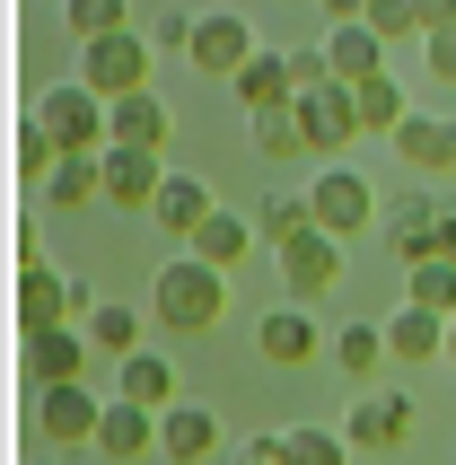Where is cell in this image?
<instances>
[{"instance_id":"obj_1","label":"cell","mask_w":456,"mask_h":465,"mask_svg":"<svg viewBox=\"0 0 456 465\" xmlns=\"http://www.w3.org/2000/svg\"><path fill=\"white\" fill-rule=\"evenodd\" d=\"M150 308L158 325H176V334H211L228 308V272L203 255H176V263H158V282H150Z\"/></svg>"},{"instance_id":"obj_2","label":"cell","mask_w":456,"mask_h":465,"mask_svg":"<svg viewBox=\"0 0 456 465\" xmlns=\"http://www.w3.org/2000/svg\"><path fill=\"white\" fill-rule=\"evenodd\" d=\"M35 124L62 141V158H105V150H114V105H105L97 88H79V79L35 97Z\"/></svg>"},{"instance_id":"obj_3","label":"cell","mask_w":456,"mask_h":465,"mask_svg":"<svg viewBox=\"0 0 456 465\" xmlns=\"http://www.w3.org/2000/svg\"><path fill=\"white\" fill-rule=\"evenodd\" d=\"M79 88H97L105 105H124V97H141L150 88V45L141 35H97V45H79Z\"/></svg>"},{"instance_id":"obj_4","label":"cell","mask_w":456,"mask_h":465,"mask_svg":"<svg viewBox=\"0 0 456 465\" xmlns=\"http://www.w3.org/2000/svg\"><path fill=\"white\" fill-rule=\"evenodd\" d=\"M35 430H45L53 457H71V448H97L105 404L88 395V378H79V387H45V395H35Z\"/></svg>"},{"instance_id":"obj_5","label":"cell","mask_w":456,"mask_h":465,"mask_svg":"<svg viewBox=\"0 0 456 465\" xmlns=\"http://www.w3.org/2000/svg\"><path fill=\"white\" fill-rule=\"evenodd\" d=\"M254 53H263V45H254V26L237 18V9H203V18H193V45H184V62H193L203 79H237Z\"/></svg>"},{"instance_id":"obj_6","label":"cell","mask_w":456,"mask_h":465,"mask_svg":"<svg viewBox=\"0 0 456 465\" xmlns=\"http://www.w3.org/2000/svg\"><path fill=\"white\" fill-rule=\"evenodd\" d=\"M307 211H316V229H325V237H360L369 220H378V193H369L360 167H325V176L307 184Z\"/></svg>"},{"instance_id":"obj_7","label":"cell","mask_w":456,"mask_h":465,"mask_svg":"<svg viewBox=\"0 0 456 465\" xmlns=\"http://www.w3.org/2000/svg\"><path fill=\"white\" fill-rule=\"evenodd\" d=\"M79 316V282H62L53 263H18V334H62Z\"/></svg>"},{"instance_id":"obj_8","label":"cell","mask_w":456,"mask_h":465,"mask_svg":"<svg viewBox=\"0 0 456 465\" xmlns=\"http://www.w3.org/2000/svg\"><path fill=\"white\" fill-rule=\"evenodd\" d=\"M281 290L290 299H325V290H342V237H325V229H307V237H290L281 246Z\"/></svg>"},{"instance_id":"obj_9","label":"cell","mask_w":456,"mask_h":465,"mask_svg":"<svg viewBox=\"0 0 456 465\" xmlns=\"http://www.w3.org/2000/svg\"><path fill=\"white\" fill-rule=\"evenodd\" d=\"M342 440H352V448H386V457H395V448L412 440V395L404 387H369L352 404V421H342Z\"/></svg>"},{"instance_id":"obj_10","label":"cell","mask_w":456,"mask_h":465,"mask_svg":"<svg viewBox=\"0 0 456 465\" xmlns=\"http://www.w3.org/2000/svg\"><path fill=\"white\" fill-rule=\"evenodd\" d=\"M299 132H307V150H316V158H333L342 141H360L352 88H342V79H333V88H307V97H299Z\"/></svg>"},{"instance_id":"obj_11","label":"cell","mask_w":456,"mask_h":465,"mask_svg":"<svg viewBox=\"0 0 456 465\" xmlns=\"http://www.w3.org/2000/svg\"><path fill=\"white\" fill-rule=\"evenodd\" d=\"M439 220H448V211H439L431 193H404V203L386 211V255L404 263V272L412 263H439Z\"/></svg>"},{"instance_id":"obj_12","label":"cell","mask_w":456,"mask_h":465,"mask_svg":"<svg viewBox=\"0 0 456 465\" xmlns=\"http://www.w3.org/2000/svg\"><path fill=\"white\" fill-rule=\"evenodd\" d=\"M211 211H220V203H211V184H203V176H184V167H167V184H158V203H150V220H158V229L193 246Z\"/></svg>"},{"instance_id":"obj_13","label":"cell","mask_w":456,"mask_h":465,"mask_svg":"<svg viewBox=\"0 0 456 465\" xmlns=\"http://www.w3.org/2000/svg\"><path fill=\"white\" fill-rule=\"evenodd\" d=\"M228 88H237V105H246V114H290V105H299L290 53H254V62H246L237 79H228Z\"/></svg>"},{"instance_id":"obj_14","label":"cell","mask_w":456,"mask_h":465,"mask_svg":"<svg viewBox=\"0 0 456 465\" xmlns=\"http://www.w3.org/2000/svg\"><path fill=\"white\" fill-rule=\"evenodd\" d=\"M386 351H395V369H421V361H448V316H431V308H395L386 316Z\"/></svg>"},{"instance_id":"obj_15","label":"cell","mask_w":456,"mask_h":465,"mask_svg":"<svg viewBox=\"0 0 456 465\" xmlns=\"http://www.w3.org/2000/svg\"><path fill=\"white\" fill-rule=\"evenodd\" d=\"M158 184H167L158 150H105V203H114V211H150Z\"/></svg>"},{"instance_id":"obj_16","label":"cell","mask_w":456,"mask_h":465,"mask_svg":"<svg viewBox=\"0 0 456 465\" xmlns=\"http://www.w3.org/2000/svg\"><path fill=\"white\" fill-rule=\"evenodd\" d=\"M254 361H273V369L316 361V316H307V308H273L263 325H254Z\"/></svg>"},{"instance_id":"obj_17","label":"cell","mask_w":456,"mask_h":465,"mask_svg":"<svg viewBox=\"0 0 456 465\" xmlns=\"http://www.w3.org/2000/svg\"><path fill=\"white\" fill-rule=\"evenodd\" d=\"M325 62L342 88H369V79H386V35H369V26H325Z\"/></svg>"},{"instance_id":"obj_18","label":"cell","mask_w":456,"mask_h":465,"mask_svg":"<svg viewBox=\"0 0 456 465\" xmlns=\"http://www.w3.org/2000/svg\"><path fill=\"white\" fill-rule=\"evenodd\" d=\"M114 404H141V413H176V369L158 361V351H132L114 369Z\"/></svg>"},{"instance_id":"obj_19","label":"cell","mask_w":456,"mask_h":465,"mask_svg":"<svg viewBox=\"0 0 456 465\" xmlns=\"http://www.w3.org/2000/svg\"><path fill=\"white\" fill-rule=\"evenodd\" d=\"M211 448H220V421H211L203 404H176V413H158V457H176V465H203Z\"/></svg>"},{"instance_id":"obj_20","label":"cell","mask_w":456,"mask_h":465,"mask_svg":"<svg viewBox=\"0 0 456 465\" xmlns=\"http://www.w3.org/2000/svg\"><path fill=\"white\" fill-rule=\"evenodd\" d=\"M167 124H176V114H167V97H158V88H141V97L114 105V150H167Z\"/></svg>"},{"instance_id":"obj_21","label":"cell","mask_w":456,"mask_h":465,"mask_svg":"<svg viewBox=\"0 0 456 465\" xmlns=\"http://www.w3.org/2000/svg\"><path fill=\"white\" fill-rule=\"evenodd\" d=\"M79 361H88V342H79L71 325L26 342V378H35V395H45V387H79Z\"/></svg>"},{"instance_id":"obj_22","label":"cell","mask_w":456,"mask_h":465,"mask_svg":"<svg viewBox=\"0 0 456 465\" xmlns=\"http://www.w3.org/2000/svg\"><path fill=\"white\" fill-rule=\"evenodd\" d=\"M97 448H105V457H150V448H158V413H141V404H105Z\"/></svg>"},{"instance_id":"obj_23","label":"cell","mask_w":456,"mask_h":465,"mask_svg":"<svg viewBox=\"0 0 456 465\" xmlns=\"http://www.w3.org/2000/svg\"><path fill=\"white\" fill-rule=\"evenodd\" d=\"M246 246H254V220H237V211H211V220H203V237H193L184 255H203V263H220V272H228V263L246 255Z\"/></svg>"},{"instance_id":"obj_24","label":"cell","mask_w":456,"mask_h":465,"mask_svg":"<svg viewBox=\"0 0 456 465\" xmlns=\"http://www.w3.org/2000/svg\"><path fill=\"white\" fill-rule=\"evenodd\" d=\"M352 105H360V132H386V141L412 124V114H404V88H395V71L369 79V88H352Z\"/></svg>"},{"instance_id":"obj_25","label":"cell","mask_w":456,"mask_h":465,"mask_svg":"<svg viewBox=\"0 0 456 465\" xmlns=\"http://www.w3.org/2000/svg\"><path fill=\"white\" fill-rule=\"evenodd\" d=\"M97 193H105V158H62L53 184H45L53 211H79V203H97Z\"/></svg>"},{"instance_id":"obj_26","label":"cell","mask_w":456,"mask_h":465,"mask_svg":"<svg viewBox=\"0 0 456 465\" xmlns=\"http://www.w3.org/2000/svg\"><path fill=\"white\" fill-rule=\"evenodd\" d=\"M333 369L342 378H378L386 369V325H342L333 334Z\"/></svg>"},{"instance_id":"obj_27","label":"cell","mask_w":456,"mask_h":465,"mask_svg":"<svg viewBox=\"0 0 456 465\" xmlns=\"http://www.w3.org/2000/svg\"><path fill=\"white\" fill-rule=\"evenodd\" d=\"M448 132H456V124H431V114H412V124L395 132V158H404V167H421V176H439V167H448Z\"/></svg>"},{"instance_id":"obj_28","label":"cell","mask_w":456,"mask_h":465,"mask_svg":"<svg viewBox=\"0 0 456 465\" xmlns=\"http://www.w3.org/2000/svg\"><path fill=\"white\" fill-rule=\"evenodd\" d=\"M316 229V211H307V193H263V211H254V237H273V246H290V237Z\"/></svg>"},{"instance_id":"obj_29","label":"cell","mask_w":456,"mask_h":465,"mask_svg":"<svg viewBox=\"0 0 456 465\" xmlns=\"http://www.w3.org/2000/svg\"><path fill=\"white\" fill-rule=\"evenodd\" d=\"M281 465H352V448L325 421H299V430H281Z\"/></svg>"},{"instance_id":"obj_30","label":"cell","mask_w":456,"mask_h":465,"mask_svg":"<svg viewBox=\"0 0 456 465\" xmlns=\"http://www.w3.org/2000/svg\"><path fill=\"white\" fill-rule=\"evenodd\" d=\"M404 299L412 308H431V316H456V263L439 255V263H412L404 272Z\"/></svg>"},{"instance_id":"obj_31","label":"cell","mask_w":456,"mask_h":465,"mask_svg":"<svg viewBox=\"0 0 456 465\" xmlns=\"http://www.w3.org/2000/svg\"><path fill=\"white\" fill-rule=\"evenodd\" d=\"M88 342H97V351H114V361H132V351H141V316L105 299V308H88Z\"/></svg>"},{"instance_id":"obj_32","label":"cell","mask_w":456,"mask_h":465,"mask_svg":"<svg viewBox=\"0 0 456 465\" xmlns=\"http://www.w3.org/2000/svg\"><path fill=\"white\" fill-rule=\"evenodd\" d=\"M53 167H62V141L26 114V124H18V176H26V184H53Z\"/></svg>"},{"instance_id":"obj_33","label":"cell","mask_w":456,"mask_h":465,"mask_svg":"<svg viewBox=\"0 0 456 465\" xmlns=\"http://www.w3.org/2000/svg\"><path fill=\"white\" fill-rule=\"evenodd\" d=\"M62 18H71V35L79 45H97V35H124V0H62Z\"/></svg>"},{"instance_id":"obj_34","label":"cell","mask_w":456,"mask_h":465,"mask_svg":"<svg viewBox=\"0 0 456 465\" xmlns=\"http://www.w3.org/2000/svg\"><path fill=\"white\" fill-rule=\"evenodd\" d=\"M254 150H263V158H299V150H307L299 105H290V114H254Z\"/></svg>"},{"instance_id":"obj_35","label":"cell","mask_w":456,"mask_h":465,"mask_svg":"<svg viewBox=\"0 0 456 465\" xmlns=\"http://www.w3.org/2000/svg\"><path fill=\"white\" fill-rule=\"evenodd\" d=\"M369 35H386V45H395V35H421V9H412V0H369Z\"/></svg>"},{"instance_id":"obj_36","label":"cell","mask_w":456,"mask_h":465,"mask_svg":"<svg viewBox=\"0 0 456 465\" xmlns=\"http://www.w3.org/2000/svg\"><path fill=\"white\" fill-rule=\"evenodd\" d=\"M431 71L456 88V26H439V35H431Z\"/></svg>"},{"instance_id":"obj_37","label":"cell","mask_w":456,"mask_h":465,"mask_svg":"<svg viewBox=\"0 0 456 465\" xmlns=\"http://www.w3.org/2000/svg\"><path fill=\"white\" fill-rule=\"evenodd\" d=\"M421 9V35H439V26H456V0H412Z\"/></svg>"},{"instance_id":"obj_38","label":"cell","mask_w":456,"mask_h":465,"mask_svg":"<svg viewBox=\"0 0 456 465\" xmlns=\"http://www.w3.org/2000/svg\"><path fill=\"white\" fill-rule=\"evenodd\" d=\"M325 18H342V26H360V18H369V0H325Z\"/></svg>"},{"instance_id":"obj_39","label":"cell","mask_w":456,"mask_h":465,"mask_svg":"<svg viewBox=\"0 0 456 465\" xmlns=\"http://www.w3.org/2000/svg\"><path fill=\"white\" fill-rule=\"evenodd\" d=\"M439 255L456 263V211H448V220H439Z\"/></svg>"},{"instance_id":"obj_40","label":"cell","mask_w":456,"mask_h":465,"mask_svg":"<svg viewBox=\"0 0 456 465\" xmlns=\"http://www.w3.org/2000/svg\"><path fill=\"white\" fill-rule=\"evenodd\" d=\"M439 176H456V132H448V167H439Z\"/></svg>"},{"instance_id":"obj_41","label":"cell","mask_w":456,"mask_h":465,"mask_svg":"<svg viewBox=\"0 0 456 465\" xmlns=\"http://www.w3.org/2000/svg\"><path fill=\"white\" fill-rule=\"evenodd\" d=\"M448 369H456V316H448Z\"/></svg>"},{"instance_id":"obj_42","label":"cell","mask_w":456,"mask_h":465,"mask_svg":"<svg viewBox=\"0 0 456 465\" xmlns=\"http://www.w3.org/2000/svg\"><path fill=\"white\" fill-rule=\"evenodd\" d=\"M26 465H62V457H53V448H45V457H26Z\"/></svg>"}]
</instances>
